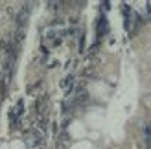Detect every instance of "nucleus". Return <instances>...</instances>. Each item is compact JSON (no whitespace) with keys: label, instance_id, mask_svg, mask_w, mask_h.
Listing matches in <instances>:
<instances>
[{"label":"nucleus","instance_id":"obj_4","mask_svg":"<svg viewBox=\"0 0 151 149\" xmlns=\"http://www.w3.org/2000/svg\"><path fill=\"white\" fill-rule=\"evenodd\" d=\"M72 81H74V77H72V76H68V77H66V79L63 81V88H68V90H70V87H72Z\"/></svg>","mask_w":151,"mask_h":149},{"label":"nucleus","instance_id":"obj_1","mask_svg":"<svg viewBox=\"0 0 151 149\" xmlns=\"http://www.w3.org/2000/svg\"><path fill=\"white\" fill-rule=\"evenodd\" d=\"M107 29H109L107 19H105L103 15H101V17L98 19V24H96V35H98V39H101V37H103L105 33H107Z\"/></svg>","mask_w":151,"mask_h":149},{"label":"nucleus","instance_id":"obj_2","mask_svg":"<svg viewBox=\"0 0 151 149\" xmlns=\"http://www.w3.org/2000/svg\"><path fill=\"white\" fill-rule=\"evenodd\" d=\"M28 17H29V6H26V7H22V9H20L19 17H17V24L19 26H26L28 24Z\"/></svg>","mask_w":151,"mask_h":149},{"label":"nucleus","instance_id":"obj_3","mask_svg":"<svg viewBox=\"0 0 151 149\" xmlns=\"http://www.w3.org/2000/svg\"><path fill=\"white\" fill-rule=\"evenodd\" d=\"M144 138H146V147L151 149V123L146 125V129H144Z\"/></svg>","mask_w":151,"mask_h":149}]
</instances>
